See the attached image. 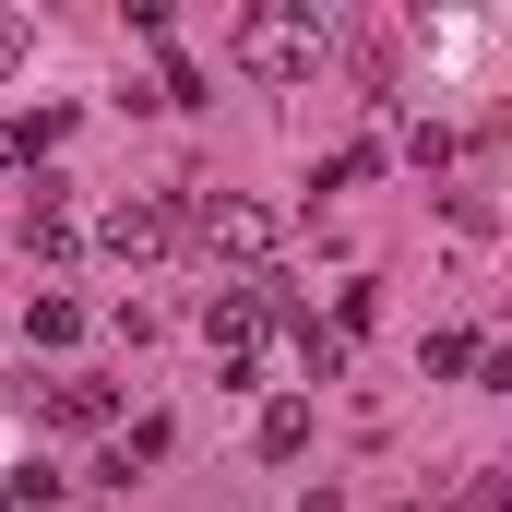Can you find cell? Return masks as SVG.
I'll use <instances>...</instances> for the list:
<instances>
[{
  "instance_id": "obj_1",
  "label": "cell",
  "mask_w": 512,
  "mask_h": 512,
  "mask_svg": "<svg viewBox=\"0 0 512 512\" xmlns=\"http://www.w3.org/2000/svg\"><path fill=\"white\" fill-rule=\"evenodd\" d=\"M334 60V24L310 12V0H251L239 12V72H262V84H310Z\"/></svg>"
},
{
  "instance_id": "obj_2",
  "label": "cell",
  "mask_w": 512,
  "mask_h": 512,
  "mask_svg": "<svg viewBox=\"0 0 512 512\" xmlns=\"http://www.w3.org/2000/svg\"><path fill=\"white\" fill-rule=\"evenodd\" d=\"M179 227H191L215 262H239V286H262V262H274V239H286V227H274V203H251V191H203Z\"/></svg>"
},
{
  "instance_id": "obj_3",
  "label": "cell",
  "mask_w": 512,
  "mask_h": 512,
  "mask_svg": "<svg viewBox=\"0 0 512 512\" xmlns=\"http://www.w3.org/2000/svg\"><path fill=\"white\" fill-rule=\"evenodd\" d=\"M262 322H274V286H215V310H203V346L227 358V382L262 358Z\"/></svg>"
},
{
  "instance_id": "obj_4",
  "label": "cell",
  "mask_w": 512,
  "mask_h": 512,
  "mask_svg": "<svg viewBox=\"0 0 512 512\" xmlns=\"http://www.w3.org/2000/svg\"><path fill=\"white\" fill-rule=\"evenodd\" d=\"M96 239H108L120 262H155L167 239H179V203H167V191H120V203L96 215Z\"/></svg>"
},
{
  "instance_id": "obj_5",
  "label": "cell",
  "mask_w": 512,
  "mask_h": 512,
  "mask_svg": "<svg viewBox=\"0 0 512 512\" xmlns=\"http://www.w3.org/2000/svg\"><path fill=\"white\" fill-rule=\"evenodd\" d=\"M24 405H36L48 429H108V417H120V393H108V382H24Z\"/></svg>"
},
{
  "instance_id": "obj_6",
  "label": "cell",
  "mask_w": 512,
  "mask_h": 512,
  "mask_svg": "<svg viewBox=\"0 0 512 512\" xmlns=\"http://www.w3.org/2000/svg\"><path fill=\"white\" fill-rule=\"evenodd\" d=\"M60 143H72V108H24V120H0V167H36L48 179Z\"/></svg>"
},
{
  "instance_id": "obj_7",
  "label": "cell",
  "mask_w": 512,
  "mask_h": 512,
  "mask_svg": "<svg viewBox=\"0 0 512 512\" xmlns=\"http://www.w3.org/2000/svg\"><path fill=\"white\" fill-rule=\"evenodd\" d=\"M12 239H24L36 262H60V251H72V203H60V179H36V203L12 215Z\"/></svg>"
},
{
  "instance_id": "obj_8",
  "label": "cell",
  "mask_w": 512,
  "mask_h": 512,
  "mask_svg": "<svg viewBox=\"0 0 512 512\" xmlns=\"http://www.w3.org/2000/svg\"><path fill=\"white\" fill-rule=\"evenodd\" d=\"M251 453H262V465H298V453H310V405H298V393H274V405H262Z\"/></svg>"
},
{
  "instance_id": "obj_9",
  "label": "cell",
  "mask_w": 512,
  "mask_h": 512,
  "mask_svg": "<svg viewBox=\"0 0 512 512\" xmlns=\"http://www.w3.org/2000/svg\"><path fill=\"white\" fill-rule=\"evenodd\" d=\"M131 465H167V417H131V429H120V453H108L96 477H108V489H131Z\"/></svg>"
},
{
  "instance_id": "obj_10",
  "label": "cell",
  "mask_w": 512,
  "mask_h": 512,
  "mask_svg": "<svg viewBox=\"0 0 512 512\" xmlns=\"http://www.w3.org/2000/svg\"><path fill=\"white\" fill-rule=\"evenodd\" d=\"M24 334H36V346H72L84 310H72V298H24Z\"/></svg>"
},
{
  "instance_id": "obj_11",
  "label": "cell",
  "mask_w": 512,
  "mask_h": 512,
  "mask_svg": "<svg viewBox=\"0 0 512 512\" xmlns=\"http://www.w3.org/2000/svg\"><path fill=\"white\" fill-rule=\"evenodd\" d=\"M417 370H429V382H453V370H477V334H429V346H417Z\"/></svg>"
},
{
  "instance_id": "obj_12",
  "label": "cell",
  "mask_w": 512,
  "mask_h": 512,
  "mask_svg": "<svg viewBox=\"0 0 512 512\" xmlns=\"http://www.w3.org/2000/svg\"><path fill=\"white\" fill-rule=\"evenodd\" d=\"M24 48H36V12H0V72H12Z\"/></svg>"
},
{
  "instance_id": "obj_13",
  "label": "cell",
  "mask_w": 512,
  "mask_h": 512,
  "mask_svg": "<svg viewBox=\"0 0 512 512\" xmlns=\"http://www.w3.org/2000/svg\"><path fill=\"white\" fill-rule=\"evenodd\" d=\"M298 512H346V501H334V489H310V501H298Z\"/></svg>"
},
{
  "instance_id": "obj_14",
  "label": "cell",
  "mask_w": 512,
  "mask_h": 512,
  "mask_svg": "<svg viewBox=\"0 0 512 512\" xmlns=\"http://www.w3.org/2000/svg\"><path fill=\"white\" fill-rule=\"evenodd\" d=\"M405 512H441V501H405Z\"/></svg>"
}]
</instances>
